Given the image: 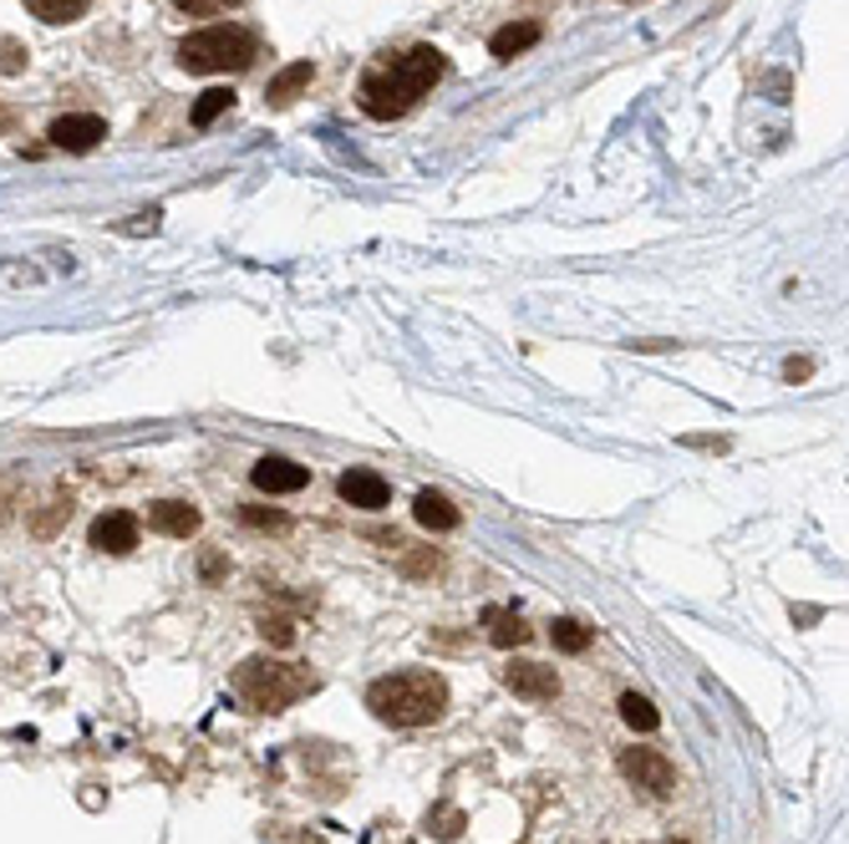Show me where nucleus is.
Returning <instances> with one entry per match:
<instances>
[{
	"instance_id": "f257e3e1",
	"label": "nucleus",
	"mask_w": 849,
	"mask_h": 844,
	"mask_svg": "<svg viewBox=\"0 0 849 844\" xmlns=\"http://www.w3.org/2000/svg\"><path fill=\"white\" fill-rule=\"evenodd\" d=\"M438 77H443V52L438 46H412V52H402L398 62H387V66H377V72L361 77L357 102H361L367 118L392 122V118H402L427 87H438Z\"/></svg>"
},
{
	"instance_id": "f03ea898",
	"label": "nucleus",
	"mask_w": 849,
	"mask_h": 844,
	"mask_svg": "<svg viewBox=\"0 0 849 844\" xmlns=\"http://www.w3.org/2000/svg\"><path fill=\"white\" fill-rule=\"evenodd\" d=\"M367 707L392 727H423V723H438L443 717V707H448V686H443L438 672H398V677L372 682Z\"/></svg>"
},
{
	"instance_id": "7ed1b4c3",
	"label": "nucleus",
	"mask_w": 849,
	"mask_h": 844,
	"mask_svg": "<svg viewBox=\"0 0 849 844\" xmlns=\"http://www.w3.org/2000/svg\"><path fill=\"white\" fill-rule=\"evenodd\" d=\"M235 692H239L244 702H250L254 713H280V707H291L295 697L316 692V677H311L306 667H295V661L250 657V661H239Z\"/></svg>"
},
{
	"instance_id": "20e7f679",
	"label": "nucleus",
	"mask_w": 849,
	"mask_h": 844,
	"mask_svg": "<svg viewBox=\"0 0 849 844\" xmlns=\"http://www.w3.org/2000/svg\"><path fill=\"white\" fill-rule=\"evenodd\" d=\"M178 62H184L188 72H199V77H209V72H244V66L254 62V36L239 26L194 31V36H184V46H178Z\"/></svg>"
},
{
	"instance_id": "39448f33",
	"label": "nucleus",
	"mask_w": 849,
	"mask_h": 844,
	"mask_svg": "<svg viewBox=\"0 0 849 844\" xmlns=\"http://www.w3.org/2000/svg\"><path fill=\"white\" fill-rule=\"evenodd\" d=\"M621 773L636 783V789H646L651 799H672V789H677V773H672V764H666L656 748H625Z\"/></svg>"
},
{
	"instance_id": "423d86ee",
	"label": "nucleus",
	"mask_w": 849,
	"mask_h": 844,
	"mask_svg": "<svg viewBox=\"0 0 849 844\" xmlns=\"http://www.w3.org/2000/svg\"><path fill=\"white\" fill-rule=\"evenodd\" d=\"M102 138H107V122L97 112H67V118L52 122V143L67 148V153H92Z\"/></svg>"
},
{
	"instance_id": "0eeeda50",
	"label": "nucleus",
	"mask_w": 849,
	"mask_h": 844,
	"mask_svg": "<svg viewBox=\"0 0 849 844\" xmlns=\"http://www.w3.org/2000/svg\"><path fill=\"white\" fill-rule=\"evenodd\" d=\"M504 686L514 692V697H530V702L559 697L555 667H540V661H514V667H504Z\"/></svg>"
},
{
	"instance_id": "6e6552de",
	"label": "nucleus",
	"mask_w": 849,
	"mask_h": 844,
	"mask_svg": "<svg viewBox=\"0 0 849 844\" xmlns=\"http://www.w3.org/2000/svg\"><path fill=\"white\" fill-rule=\"evenodd\" d=\"M250 478H254V488H260V494H301V488L311 484V474L301 468V463H291V458H260Z\"/></svg>"
},
{
	"instance_id": "1a4fd4ad",
	"label": "nucleus",
	"mask_w": 849,
	"mask_h": 844,
	"mask_svg": "<svg viewBox=\"0 0 849 844\" xmlns=\"http://www.w3.org/2000/svg\"><path fill=\"white\" fill-rule=\"evenodd\" d=\"M92 544L102 554H128L138 544V519L122 515V509H112V515H102L92 524Z\"/></svg>"
},
{
	"instance_id": "9d476101",
	"label": "nucleus",
	"mask_w": 849,
	"mask_h": 844,
	"mask_svg": "<svg viewBox=\"0 0 849 844\" xmlns=\"http://www.w3.org/2000/svg\"><path fill=\"white\" fill-rule=\"evenodd\" d=\"M148 524L159 529V534H173V540H188V534L199 529V509L184 499H159L148 509Z\"/></svg>"
},
{
	"instance_id": "9b49d317",
	"label": "nucleus",
	"mask_w": 849,
	"mask_h": 844,
	"mask_svg": "<svg viewBox=\"0 0 849 844\" xmlns=\"http://www.w3.org/2000/svg\"><path fill=\"white\" fill-rule=\"evenodd\" d=\"M341 499L346 504H357V509H387V478H377V474H367V468H351V474H341Z\"/></svg>"
},
{
	"instance_id": "f8f14e48",
	"label": "nucleus",
	"mask_w": 849,
	"mask_h": 844,
	"mask_svg": "<svg viewBox=\"0 0 849 844\" xmlns=\"http://www.w3.org/2000/svg\"><path fill=\"white\" fill-rule=\"evenodd\" d=\"M483 626H489V641L499 651H514V647H524V641H530V626H524V616H519V610L493 606V610H483Z\"/></svg>"
},
{
	"instance_id": "ddd939ff",
	"label": "nucleus",
	"mask_w": 849,
	"mask_h": 844,
	"mask_svg": "<svg viewBox=\"0 0 849 844\" xmlns=\"http://www.w3.org/2000/svg\"><path fill=\"white\" fill-rule=\"evenodd\" d=\"M534 41H540V21H509V26H499L489 36V52L499 56V62H514L519 52H530Z\"/></svg>"
},
{
	"instance_id": "4468645a",
	"label": "nucleus",
	"mask_w": 849,
	"mask_h": 844,
	"mask_svg": "<svg viewBox=\"0 0 849 844\" xmlns=\"http://www.w3.org/2000/svg\"><path fill=\"white\" fill-rule=\"evenodd\" d=\"M412 515H417V524H423V529H458V509H453L443 494H433V488H423V494H417Z\"/></svg>"
},
{
	"instance_id": "2eb2a0df",
	"label": "nucleus",
	"mask_w": 849,
	"mask_h": 844,
	"mask_svg": "<svg viewBox=\"0 0 849 844\" xmlns=\"http://www.w3.org/2000/svg\"><path fill=\"white\" fill-rule=\"evenodd\" d=\"M311 77H316V66L311 62H295V66H285V72H280L275 82H270V107H285V102H295V93H301V87H311Z\"/></svg>"
},
{
	"instance_id": "dca6fc26",
	"label": "nucleus",
	"mask_w": 849,
	"mask_h": 844,
	"mask_svg": "<svg viewBox=\"0 0 849 844\" xmlns=\"http://www.w3.org/2000/svg\"><path fill=\"white\" fill-rule=\"evenodd\" d=\"M26 6L46 26H67V21H81V15L92 11V0H26Z\"/></svg>"
},
{
	"instance_id": "f3484780",
	"label": "nucleus",
	"mask_w": 849,
	"mask_h": 844,
	"mask_svg": "<svg viewBox=\"0 0 849 844\" xmlns=\"http://www.w3.org/2000/svg\"><path fill=\"white\" fill-rule=\"evenodd\" d=\"M621 717H625V727H636V733H656V727H662V713H656L646 697H636V692L621 697Z\"/></svg>"
},
{
	"instance_id": "a211bd4d",
	"label": "nucleus",
	"mask_w": 849,
	"mask_h": 844,
	"mask_svg": "<svg viewBox=\"0 0 849 844\" xmlns=\"http://www.w3.org/2000/svg\"><path fill=\"white\" fill-rule=\"evenodd\" d=\"M229 102H235V93H229V87H209V93L194 102V128H209L219 112H229Z\"/></svg>"
},
{
	"instance_id": "6ab92c4d",
	"label": "nucleus",
	"mask_w": 849,
	"mask_h": 844,
	"mask_svg": "<svg viewBox=\"0 0 849 844\" xmlns=\"http://www.w3.org/2000/svg\"><path fill=\"white\" fill-rule=\"evenodd\" d=\"M549 641H555L559 651H570V657H580V651L590 647V631H585L580 620H555V626H549Z\"/></svg>"
},
{
	"instance_id": "aec40b11",
	"label": "nucleus",
	"mask_w": 849,
	"mask_h": 844,
	"mask_svg": "<svg viewBox=\"0 0 849 844\" xmlns=\"http://www.w3.org/2000/svg\"><path fill=\"white\" fill-rule=\"evenodd\" d=\"M427 834H433V840H458V834H464V814H458V809L427 814Z\"/></svg>"
},
{
	"instance_id": "412c9836",
	"label": "nucleus",
	"mask_w": 849,
	"mask_h": 844,
	"mask_svg": "<svg viewBox=\"0 0 849 844\" xmlns=\"http://www.w3.org/2000/svg\"><path fill=\"white\" fill-rule=\"evenodd\" d=\"M260 636H265L270 647H295V626L285 616H265L260 620Z\"/></svg>"
},
{
	"instance_id": "4be33fe9",
	"label": "nucleus",
	"mask_w": 849,
	"mask_h": 844,
	"mask_svg": "<svg viewBox=\"0 0 849 844\" xmlns=\"http://www.w3.org/2000/svg\"><path fill=\"white\" fill-rule=\"evenodd\" d=\"M244 524H254V529H285V515H280V509H244Z\"/></svg>"
},
{
	"instance_id": "5701e85b",
	"label": "nucleus",
	"mask_w": 849,
	"mask_h": 844,
	"mask_svg": "<svg viewBox=\"0 0 849 844\" xmlns=\"http://www.w3.org/2000/svg\"><path fill=\"white\" fill-rule=\"evenodd\" d=\"M173 6L188 15H214V11H225V6H235V0H173Z\"/></svg>"
},
{
	"instance_id": "b1692460",
	"label": "nucleus",
	"mask_w": 849,
	"mask_h": 844,
	"mask_svg": "<svg viewBox=\"0 0 849 844\" xmlns=\"http://www.w3.org/2000/svg\"><path fill=\"white\" fill-rule=\"evenodd\" d=\"M402 570H407V575H433V570H438V554H433V550H427V554H412Z\"/></svg>"
},
{
	"instance_id": "393cba45",
	"label": "nucleus",
	"mask_w": 849,
	"mask_h": 844,
	"mask_svg": "<svg viewBox=\"0 0 849 844\" xmlns=\"http://www.w3.org/2000/svg\"><path fill=\"white\" fill-rule=\"evenodd\" d=\"M204 581H219V575H225V560H219V554H204Z\"/></svg>"
},
{
	"instance_id": "a878e982",
	"label": "nucleus",
	"mask_w": 849,
	"mask_h": 844,
	"mask_svg": "<svg viewBox=\"0 0 849 844\" xmlns=\"http://www.w3.org/2000/svg\"><path fill=\"white\" fill-rule=\"evenodd\" d=\"M0 52H6V56H0V72H21V52H15L11 41H6V46H0Z\"/></svg>"
},
{
	"instance_id": "bb28decb",
	"label": "nucleus",
	"mask_w": 849,
	"mask_h": 844,
	"mask_svg": "<svg viewBox=\"0 0 849 844\" xmlns=\"http://www.w3.org/2000/svg\"><path fill=\"white\" fill-rule=\"evenodd\" d=\"M687 448H717L722 453L728 448V437H687Z\"/></svg>"
},
{
	"instance_id": "cd10ccee",
	"label": "nucleus",
	"mask_w": 849,
	"mask_h": 844,
	"mask_svg": "<svg viewBox=\"0 0 849 844\" xmlns=\"http://www.w3.org/2000/svg\"><path fill=\"white\" fill-rule=\"evenodd\" d=\"M814 361H788V382H798V377H809Z\"/></svg>"
}]
</instances>
